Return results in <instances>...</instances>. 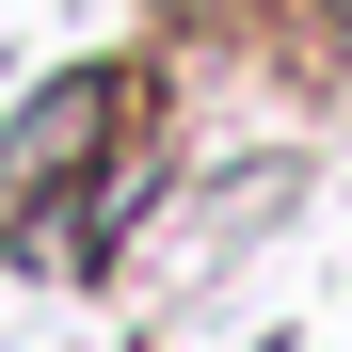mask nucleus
<instances>
[{
  "instance_id": "1",
  "label": "nucleus",
  "mask_w": 352,
  "mask_h": 352,
  "mask_svg": "<svg viewBox=\"0 0 352 352\" xmlns=\"http://www.w3.org/2000/svg\"><path fill=\"white\" fill-rule=\"evenodd\" d=\"M80 144H96V80H65L16 144H0V192H32V176H48V160H80Z\"/></svg>"
}]
</instances>
